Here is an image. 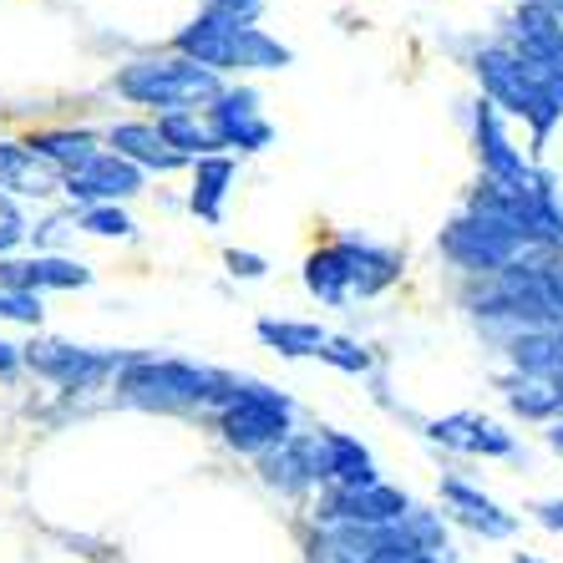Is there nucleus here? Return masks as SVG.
<instances>
[{
	"instance_id": "1",
	"label": "nucleus",
	"mask_w": 563,
	"mask_h": 563,
	"mask_svg": "<svg viewBox=\"0 0 563 563\" xmlns=\"http://www.w3.org/2000/svg\"><path fill=\"white\" fill-rule=\"evenodd\" d=\"M477 81L493 97V107H508L512 118L533 128V153H543L553 122L563 118V77L543 62H528L518 52H483L477 56Z\"/></svg>"
},
{
	"instance_id": "2",
	"label": "nucleus",
	"mask_w": 563,
	"mask_h": 563,
	"mask_svg": "<svg viewBox=\"0 0 563 563\" xmlns=\"http://www.w3.org/2000/svg\"><path fill=\"white\" fill-rule=\"evenodd\" d=\"M184 52L198 56V66H260V71H275L289 62V52L279 41H269L260 26L250 21H229V15H203L194 31H184Z\"/></svg>"
},
{
	"instance_id": "3",
	"label": "nucleus",
	"mask_w": 563,
	"mask_h": 563,
	"mask_svg": "<svg viewBox=\"0 0 563 563\" xmlns=\"http://www.w3.org/2000/svg\"><path fill=\"white\" fill-rule=\"evenodd\" d=\"M446 260H457L462 269H477V275H503L512 264H523V254H533L538 244H528L508 219H493V213L472 209L467 219H457L442 234Z\"/></svg>"
},
{
	"instance_id": "4",
	"label": "nucleus",
	"mask_w": 563,
	"mask_h": 563,
	"mask_svg": "<svg viewBox=\"0 0 563 563\" xmlns=\"http://www.w3.org/2000/svg\"><path fill=\"white\" fill-rule=\"evenodd\" d=\"M118 92L153 107H194V102H219L223 87L209 66L198 62H143L122 71Z\"/></svg>"
},
{
	"instance_id": "5",
	"label": "nucleus",
	"mask_w": 563,
	"mask_h": 563,
	"mask_svg": "<svg viewBox=\"0 0 563 563\" xmlns=\"http://www.w3.org/2000/svg\"><path fill=\"white\" fill-rule=\"evenodd\" d=\"M213 386H219V376L178 366V361H137L122 371V391L143 407H188V401L213 396Z\"/></svg>"
},
{
	"instance_id": "6",
	"label": "nucleus",
	"mask_w": 563,
	"mask_h": 563,
	"mask_svg": "<svg viewBox=\"0 0 563 563\" xmlns=\"http://www.w3.org/2000/svg\"><path fill=\"white\" fill-rule=\"evenodd\" d=\"M472 128H477V157H483V173L493 188H503V194H543V188H553L549 178L528 168L523 153L508 143V132H503L498 107L493 102H477Z\"/></svg>"
},
{
	"instance_id": "7",
	"label": "nucleus",
	"mask_w": 563,
	"mask_h": 563,
	"mask_svg": "<svg viewBox=\"0 0 563 563\" xmlns=\"http://www.w3.org/2000/svg\"><path fill=\"white\" fill-rule=\"evenodd\" d=\"M223 437L239 452H260V446L285 442L289 401L279 391H264V386H244V391H234V407L223 411Z\"/></svg>"
},
{
	"instance_id": "8",
	"label": "nucleus",
	"mask_w": 563,
	"mask_h": 563,
	"mask_svg": "<svg viewBox=\"0 0 563 563\" xmlns=\"http://www.w3.org/2000/svg\"><path fill=\"white\" fill-rule=\"evenodd\" d=\"M411 498L407 493H396V487L386 483H371V487H335V498H330L325 518H335V523L345 528H396L411 518Z\"/></svg>"
},
{
	"instance_id": "9",
	"label": "nucleus",
	"mask_w": 563,
	"mask_h": 563,
	"mask_svg": "<svg viewBox=\"0 0 563 563\" xmlns=\"http://www.w3.org/2000/svg\"><path fill=\"white\" fill-rule=\"evenodd\" d=\"M427 437L442 442V446H457V452H472V457H512V452H518L512 437L503 432L498 421L472 417V411H457V417H446V421H432Z\"/></svg>"
},
{
	"instance_id": "10",
	"label": "nucleus",
	"mask_w": 563,
	"mask_h": 563,
	"mask_svg": "<svg viewBox=\"0 0 563 563\" xmlns=\"http://www.w3.org/2000/svg\"><path fill=\"white\" fill-rule=\"evenodd\" d=\"M512 36H518V56L528 62H543L549 71L563 77V21L543 5V0H528L518 21H512Z\"/></svg>"
},
{
	"instance_id": "11",
	"label": "nucleus",
	"mask_w": 563,
	"mask_h": 563,
	"mask_svg": "<svg viewBox=\"0 0 563 563\" xmlns=\"http://www.w3.org/2000/svg\"><path fill=\"white\" fill-rule=\"evenodd\" d=\"M442 498H446V508H452V518H457V523H467L472 533H483V538H512V533H518V518H512V512H503L498 503L487 498V493H477V487L462 483V477H446Z\"/></svg>"
},
{
	"instance_id": "12",
	"label": "nucleus",
	"mask_w": 563,
	"mask_h": 563,
	"mask_svg": "<svg viewBox=\"0 0 563 563\" xmlns=\"http://www.w3.org/2000/svg\"><path fill=\"white\" fill-rule=\"evenodd\" d=\"M26 361L41 371V376L62 380V386H97V380L112 371V361L92 351H71V345H31Z\"/></svg>"
},
{
	"instance_id": "13",
	"label": "nucleus",
	"mask_w": 563,
	"mask_h": 563,
	"mask_svg": "<svg viewBox=\"0 0 563 563\" xmlns=\"http://www.w3.org/2000/svg\"><path fill=\"white\" fill-rule=\"evenodd\" d=\"M320 477H330L335 487H371L376 483V467H371V452L355 437L345 432H325L320 437Z\"/></svg>"
},
{
	"instance_id": "14",
	"label": "nucleus",
	"mask_w": 563,
	"mask_h": 563,
	"mask_svg": "<svg viewBox=\"0 0 563 563\" xmlns=\"http://www.w3.org/2000/svg\"><path fill=\"white\" fill-rule=\"evenodd\" d=\"M213 137L229 147H264L269 143V122L254 112V97L250 92H229L213 102Z\"/></svg>"
},
{
	"instance_id": "15",
	"label": "nucleus",
	"mask_w": 563,
	"mask_h": 563,
	"mask_svg": "<svg viewBox=\"0 0 563 563\" xmlns=\"http://www.w3.org/2000/svg\"><path fill=\"white\" fill-rule=\"evenodd\" d=\"M66 188L77 198H128V194H137V168H132L128 157L97 153L87 168L66 173Z\"/></svg>"
},
{
	"instance_id": "16",
	"label": "nucleus",
	"mask_w": 563,
	"mask_h": 563,
	"mask_svg": "<svg viewBox=\"0 0 563 563\" xmlns=\"http://www.w3.org/2000/svg\"><path fill=\"white\" fill-rule=\"evenodd\" d=\"M0 188H15V194H52L56 163H46L36 147L0 143Z\"/></svg>"
},
{
	"instance_id": "17",
	"label": "nucleus",
	"mask_w": 563,
	"mask_h": 563,
	"mask_svg": "<svg viewBox=\"0 0 563 563\" xmlns=\"http://www.w3.org/2000/svg\"><path fill=\"white\" fill-rule=\"evenodd\" d=\"M112 143H118L128 157H143V163H157V168H178V163H184V153H173L157 128H118Z\"/></svg>"
},
{
	"instance_id": "18",
	"label": "nucleus",
	"mask_w": 563,
	"mask_h": 563,
	"mask_svg": "<svg viewBox=\"0 0 563 563\" xmlns=\"http://www.w3.org/2000/svg\"><path fill=\"white\" fill-rule=\"evenodd\" d=\"M305 285L320 295V300H345L351 295V269H345V260H341V250H325V254H314L310 260V269H305Z\"/></svg>"
},
{
	"instance_id": "19",
	"label": "nucleus",
	"mask_w": 563,
	"mask_h": 563,
	"mask_svg": "<svg viewBox=\"0 0 563 563\" xmlns=\"http://www.w3.org/2000/svg\"><path fill=\"white\" fill-rule=\"evenodd\" d=\"M260 335L269 345H279L285 355H320V351H325V341H330L320 325H289V320H279V325H275V320H264Z\"/></svg>"
},
{
	"instance_id": "20",
	"label": "nucleus",
	"mask_w": 563,
	"mask_h": 563,
	"mask_svg": "<svg viewBox=\"0 0 563 563\" xmlns=\"http://www.w3.org/2000/svg\"><path fill=\"white\" fill-rule=\"evenodd\" d=\"M234 178V163L229 157H203L198 163V188H194V209L203 219H219V198H223V184Z\"/></svg>"
},
{
	"instance_id": "21",
	"label": "nucleus",
	"mask_w": 563,
	"mask_h": 563,
	"mask_svg": "<svg viewBox=\"0 0 563 563\" xmlns=\"http://www.w3.org/2000/svg\"><path fill=\"white\" fill-rule=\"evenodd\" d=\"M508 401H512L518 417H533V421L559 417V391H553L549 380H523V386H512Z\"/></svg>"
},
{
	"instance_id": "22",
	"label": "nucleus",
	"mask_w": 563,
	"mask_h": 563,
	"mask_svg": "<svg viewBox=\"0 0 563 563\" xmlns=\"http://www.w3.org/2000/svg\"><path fill=\"white\" fill-rule=\"evenodd\" d=\"M41 157L56 163V168H66V173H77L97 157V143L92 137H71V132H62V137H46V143H41Z\"/></svg>"
},
{
	"instance_id": "23",
	"label": "nucleus",
	"mask_w": 563,
	"mask_h": 563,
	"mask_svg": "<svg viewBox=\"0 0 563 563\" xmlns=\"http://www.w3.org/2000/svg\"><path fill=\"white\" fill-rule=\"evenodd\" d=\"M157 132H163V143L178 153V147H194V153H203V147H219V137H213V128H198L194 118H184V112H173V118L157 122Z\"/></svg>"
},
{
	"instance_id": "24",
	"label": "nucleus",
	"mask_w": 563,
	"mask_h": 563,
	"mask_svg": "<svg viewBox=\"0 0 563 563\" xmlns=\"http://www.w3.org/2000/svg\"><path fill=\"white\" fill-rule=\"evenodd\" d=\"M330 361V366H341V371H366L371 366V355L361 351V345H351V341H325V351H320Z\"/></svg>"
},
{
	"instance_id": "25",
	"label": "nucleus",
	"mask_w": 563,
	"mask_h": 563,
	"mask_svg": "<svg viewBox=\"0 0 563 563\" xmlns=\"http://www.w3.org/2000/svg\"><path fill=\"white\" fill-rule=\"evenodd\" d=\"M0 314H5V320H41V300L36 295H11V289H0Z\"/></svg>"
},
{
	"instance_id": "26",
	"label": "nucleus",
	"mask_w": 563,
	"mask_h": 563,
	"mask_svg": "<svg viewBox=\"0 0 563 563\" xmlns=\"http://www.w3.org/2000/svg\"><path fill=\"white\" fill-rule=\"evenodd\" d=\"M87 229H92V234H128L132 223L122 219L118 209H92V213H87Z\"/></svg>"
},
{
	"instance_id": "27",
	"label": "nucleus",
	"mask_w": 563,
	"mask_h": 563,
	"mask_svg": "<svg viewBox=\"0 0 563 563\" xmlns=\"http://www.w3.org/2000/svg\"><path fill=\"white\" fill-rule=\"evenodd\" d=\"M15 239H21V213H15L11 203H5V198H0V254L11 250Z\"/></svg>"
},
{
	"instance_id": "28",
	"label": "nucleus",
	"mask_w": 563,
	"mask_h": 563,
	"mask_svg": "<svg viewBox=\"0 0 563 563\" xmlns=\"http://www.w3.org/2000/svg\"><path fill=\"white\" fill-rule=\"evenodd\" d=\"M254 5H260V0H209V11L213 15H229V21H250Z\"/></svg>"
},
{
	"instance_id": "29",
	"label": "nucleus",
	"mask_w": 563,
	"mask_h": 563,
	"mask_svg": "<svg viewBox=\"0 0 563 563\" xmlns=\"http://www.w3.org/2000/svg\"><path fill=\"white\" fill-rule=\"evenodd\" d=\"M533 518L543 528H553V533H563V498H549V503H538L533 508Z\"/></svg>"
},
{
	"instance_id": "30",
	"label": "nucleus",
	"mask_w": 563,
	"mask_h": 563,
	"mask_svg": "<svg viewBox=\"0 0 563 563\" xmlns=\"http://www.w3.org/2000/svg\"><path fill=\"white\" fill-rule=\"evenodd\" d=\"M229 264H234L239 275H264V264L254 260V254H229Z\"/></svg>"
},
{
	"instance_id": "31",
	"label": "nucleus",
	"mask_w": 563,
	"mask_h": 563,
	"mask_svg": "<svg viewBox=\"0 0 563 563\" xmlns=\"http://www.w3.org/2000/svg\"><path fill=\"white\" fill-rule=\"evenodd\" d=\"M553 351H559V380H563V325L553 330Z\"/></svg>"
},
{
	"instance_id": "32",
	"label": "nucleus",
	"mask_w": 563,
	"mask_h": 563,
	"mask_svg": "<svg viewBox=\"0 0 563 563\" xmlns=\"http://www.w3.org/2000/svg\"><path fill=\"white\" fill-rule=\"evenodd\" d=\"M15 366V355H11V345H0V371H11Z\"/></svg>"
},
{
	"instance_id": "33",
	"label": "nucleus",
	"mask_w": 563,
	"mask_h": 563,
	"mask_svg": "<svg viewBox=\"0 0 563 563\" xmlns=\"http://www.w3.org/2000/svg\"><path fill=\"white\" fill-rule=\"evenodd\" d=\"M549 442H553V446H559V452H563V421H559V427H553V432H549Z\"/></svg>"
},
{
	"instance_id": "34",
	"label": "nucleus",
	"mask_w": 563,
	"mask_h": 563,
	"mask_svg": "<svg viewBox=\"0 0 563 563\" xmlns=\"http://www.w3.org/2000/svg\"><path fill=\"white\" fill-rule=\"evenodd\" d=\"M543 5H549V11H553V15H559V21H563V0H543Z\"/></svg>"
},
{
	"instance_id": "35",
	"label": "nucleus",
	"mask_w": 563,
	"mask_h": 563,
	"mask_svg": "<svg viewBox=\"0 0 563 563\" xmlns=\"http://www.w3.org/2000/svg\"><path fill=\"white\" fill-rule=\"evenodd\" d=\"M512 563H543V559H533V553H518V559H512Z\"/></svg>"
},
{
	"instance_id": "36",
	"label": "nucleus",
	"mask_w": 563,
	"mask_h": 563,
	"mask_svg": "<svg viewBox=\"0 0 563 563\" xmlns=\"http://www.w3.org/2000/svg\"><path fill=\"white\" fill-rule=\"evenodd\" d=\"M417 563H442V559H437V553H421V559Z\"/></svg>"
}]
</instances>
